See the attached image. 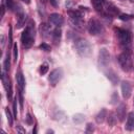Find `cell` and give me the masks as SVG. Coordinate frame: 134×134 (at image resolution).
Segmentation results:
<instances>
[{
  "mask_svg": "<svg viewBox=\"0 0 134 134\" xmlns=\"http://www.w3.org/2000/svg\"><path fill=\"white\" fill-rule=\"evenodd\" d=\"M120 88H121V94L124 96V98H129L130 95H131V92H132V88H131V85L129 82H121V85H120Z\"/></svg>",
  "mask_w": 134,
  "mask_h": 134,
  "instance_id": "obj_9",
  "label": "cell"
},
{
  "mask_svg": "<svg viewBox=\"0 0 134 134\" xmlns=\"http://www.w3.org/2000/svg\"><path fill=\"white\" fill-rule=\"evenodd\" d=\"M116 32H117V37H118V40H119L121 45L126 46V45H129L131 43L132 38H131V34L128 30L122 29V28H118L116 30Z\"/></svg>",
  "mask_w": 134,
  "mask_h": 134,
  "instance_id": "obj_5",
  "label": "cell"
},
{
  "mask_svg": "<svg viewBox=\"0 0 134 134\" xmlns=\"http://www.w3.org/2000/svg\"><path fill=\"white\" fill-rule=\"evenodd\" d=\"M131 18H132V16L131 15H128V14H120L119 15V19L122 20V21H128Z\"/></svg>",
  "mask_w": 134,
  "mask_h": 134,
  "instance_id": "obj_23",
  "label": "cell"
},
{
  "mask_svg": "<svg viewBox=\"0 0 134 134\" xmlns=\"http://www.w3.org/2000/svg\"><path fill=\"white\" fill-rule=\"evenodd\" d=\"M75 48L82 57H87L91 53V45L89 44V42L87 40L79 39L75 42Z\"/></svg>",
  "mask_w": 134,
  "mask_h": 134,
  "instance_id": "obj_2",
  "label": "cell"
},
{
  "mask_svg": "<svg viewBox=\"0 0 134 134\" xmlns=\"http://www.w3.org/2000/svg\"><path fill=\"white\" fill-rule=\"evenodd\" d=\"M24 3H26V4H29L30 3V0H22Z\"/></svg>",
  "mask_w": 134,
  "mask_h": 134,
  "instance_id": "obj_31",
  "label": "cell"
},
{
  "mask_svg": "<svg viewBox=\"0 0 134 134\" xmlns=\"http://www.w3.org/2000/svg\"><path fill=\"white\" fill-rule=\"evenodd\" d=\"M47 70H48V65L47 64H43L41 66V68H40V73L41 74H45L47 72Z\"/></svg>",
  "mask_w": 134,
  "mask_h": 134,
  "instance_id": "obj_27",
  "label": "cell"
},
{
  "mask_svg": "<svg viewBox=\"0 0 134 134\" xmlns=\"http://www.w3.org/2000/svg\"><path fill=\"white\" fill-rule=\"evenodd\" d=\"M50 1V3L53 5V6H57L58 5V0H49Z\"/></svg>",
  "mask_w": 134,
  "mask_h": 134,
  "instance_id": "obj_30",
  "label": "cell"
},
{
  "mask_svg": "<svg viewBox=\"0 0 134 134\" xmlns=\"http://www.w3.org/2000/svg\"><path fill=\"white\" fill-rule=\"evenodd\" d=\"M105 10L109 15H117V14H119L118 8L114 4H112V3H107L106 2V4H105Z\"/></svg>",
  "mask_w": 134,
  "mask_h": 134,
  "instance_id": "obj_12",
  "label": "cell"
},
{
  "mask_svg": "<svg viewBox=\"0 0 134 134\" xmlns=\"http://www.w3.org/2000/svg\"><path fill=\"white\" fill-rule=\"evenodd\" d=\"M93 130H94L93 125H92V124H88V125H87V129H86V131H87V132H92Z\"/></svg>",
  "mask_w": 134,
  "mask_h": 134,
  "instance_id": "obj_29",
  "label": "cell"
},
{
  "mask_svg": "<svg viewBox=\"0 0 134 134\" xmlns=\"http://www.w3.org/2000/svg\"><path fill=\"white\" fill-rule=\"evenodd\" d=\"M39 47H40L42 50H44V51H50V46L47 45L46 43H42V44H40Z\"/></svg>",
  "mask_w": 134,
  "mask_h": 134,
  "instance_id": "obj_26",
  "label": "cell"
},
{
  "mask_svg": "<svg viewBox=\"0 0 134 134\" xmlns=\"http://www.w3.org/2000/svg\"><path fill=\"white\" fill-rule=\"evenodd\" d=\"M106 114H107V111L105 110V109H102L99 112H98V114L96 115V121L98 122V124H100V122H103L104 121V119H105V117H106Z\"/></svg>",
  "mask_w": 134,
  "mask_h": 134,
  "instance_id": "obj_17",
  "label": "cell"
},
{
  "mask_svg": "<svg viewBox=\"0 0 134 134\" xmlns=\"http://www.w3.org/2000/svg\"><path fill=\"white\" fill-rule=\"evenodd\" d=\"M133 104H134V102H133Z\"/></svg>",
  "mask_w": 134,
  "mask_h": 134,
  "instance_id": "obj_34",
  "label": "cell"
},
{
  "mask_svg": "<svg viewBox=\"0 0 134 134\" xmlns=\"http://www.w3.org/2000/svg\"><path fill=\"white\" fill-rule=\"evenodd\" d=\"M88 31L90 35L92 36H96L99 35L104 31V27L102 25V23L96 20V19H90L88 22Z\"/></svg>",
  "mask_w": 134,
  "mask_h": 134,
  "instance_id": "obj_4",
  "label": "cell"
},
{
  "mask_svg": "<svg viewBox=\"0 0 134 134\" xmlns=\"http://www.w3.org/2000/svg\"><path fill=\"white\" fill-rule=\"evenodd\" d=\"M61 37H62V30H61L59 27H57V28L53 30V34H52V40H53V42H54L55 45H58V44L60 43Z\"/></svg>",
  "mask_w": 134,
  "mask_h": 134,
  "instance_id": "obj_14",
  "label": "cell"
},
{
  "mask_svg": "<svg viewBox=\"0 0 134 134\" xmlns=\"http://www.w3.org/2000/svg\"><path fill=\"white\" fill-rule=\"evenodd\" d=\"M16 102H17V97L14 99V104H13V107H14V116H15V118L17 117V107H16Z\"/></svg>",
  "mask_w": 134,
  "mask_h": 134,
  "instance_id": "obj_28",
  "label": "cell"
},
{
  "mask_svg": "<svg viewBox=\"0 0 134 134\" xmlns=\"http://www.w3.org/2000/svg\"><path fill=\"white\" fill-rule=\"evenodd\" d=\"M107 76H108V79H109L113 84H116L117 81H118V77H117V75H116L114 72H109V73H107Z\"/></svg>",
  "mask_w": 134,
  "mask_h": 134,
  "instance_id": "obj_20",
  "label": "cell"
},
{
  "mask_svg": "<svg viewBox=\"0 0 134 134\" xmlns=\"http://www.w3.org/2000/svg\"><path fill=\"white\" fill-rule=\"evenodd\" d=\"M120 1H124V0H120Z\"/></svg>",
  "mask_w": 134,
  "mask_h": 134,
  "instance_id": "obj_33",
  "label": "cell"
},
{
  "mask_svg": "<svg viewBox=\"0 0 134 134\" xmlns=\"http://www.w3.org/2000/svg\"><path fill=\"white\" fill-rule=\"evenodd\" d=\"M13 53H14V61L16 62L18 60V47L16 44H14L13 46Z\"/></svg>",
  "mask_w": 134,
  "mask_h": 134,
  "instance_id": "obj_24",
  "label": "cell"
},
{
  "mask_svg": "<svg viewBox=\"0 0 134 134\" xmlns=\"http://www.w3.org/2000/svg\"><path fill=\"white\" fill-rule=\"evenodd\" d=\"M40 1H41V2H43V3H45V2H46V0H40Z\"/></svg>",
  "mask_w": 134,
  "mask_h": 134,
  "instance_id": "obj_32",
  "label": "cell"
},
{
  "mask_svg": "<svg viewBox=\"0 0 134 134\" xmlns=\"http://www.w3.org/2000/svg\"><path fill=\"white\" fill-rule=\"evenodd\" d=\"M34 41H35V22L30 21L21 35V42L23 47L29 48L34 44Z\"/></svg>",
  "mask_w": 134,
  "mask_h": 134,
  "instance_id": "obj_1",
  "label": "cell"
},
{
  "mask_svg": "<svg viewBox=\"0 0 134 134\" xmlns=\"http://www.w3.org/2000/svg\"><path fill=\"white\" fill-rule=\"evenodd\" d=\"M4 70L5 71L9 70V57H8V54L6 55V58L4 60Z\"/></svg>",
  "mask_w": 134,
  "mask_h": 134,
  "instance_id": "obj_25",
  "label": "cell"
},
{
  "mask_svg": "<svg viewBox=\"0 0 134 134\" xmlns=\"http://www.w3.org/2000/svg\"><path fill=\"white\" fill-rule=\"evenodd\" d=\"M110 61V54L106 48H102L98 52V63L102 66H107Z\"/></svg>",
  "mask_w": 134,
  "mask_h": 134,
  "instance_id": "obj_7",
  "label": "cell"
},
{
  "mask_svg": "<svg viewBox=\"0 0 134 134\" xmlns=\"http://www.w3.org/2000/svg\"><path fill=\"white\" fill-rule=\"evenodd\" d=\"M49 22L52 24V25H54V26H57V27H60L62 24H63V22H64V19H63V17L60 15V14H51L50 16H49Z\"/></svg>",
  "mask_w": 134,
  "mask_h": 134,
  "instance_id": "obj_8",
  "label": "cell"
},
{
  "mask_svg": "<svg viewBox=\"0 0 134 134\" xmlns=\"http://www.w3.org/2000/svg\"><path fill=\"white\" fill-rule=\"evenodd\" d=\"M39 29H40L41 35H42V34H43V35H46V34L49 32V30H50V26H49L48 24H46V23H41Z\"/></svg>",
  "mask_w": 134,
  "mask_h": 134,
  "instance_id": "obj_18",
  "label": "cell"
},
{
  "mask_svg": "<svg viewBox=\"0 0 134 134\" xmlns=\"http://www.w3.org/2000/svg\"><path fill=\"white\" fill-rule=\"evenodd\" d=\"M117 121V116H115L114 113H110L108 116V124L109 126H114Z\"/></svg>",
  "mask_w": 134,
  "mask_h": 134,
  "instance_id": "obj_19",
  "label": "cell"
},
{
  "mask_svg": "<svg viewBox=\"0 0 134 134\" xmlns=\"http://www.w3.org/2000/svg\"><path fill=\"white\" fill-rule=\"evenodd\" d=\"M16 80H17V84L19 86V89L22 92L23 89H24V87H25V80H24V76H23L22 72L19 71V72L16 73Z\"/></svg>",
  "mask_w": 134,
  "mask_h": 134,
  "instance_id": "obj_13",
  "label": "cell"
},
{
  "mask_svg": "<svg viewBox=\"0 0 134 134\" xmlns=\"http://www.w3.org/2000/svg\"><path fill=\"white\" fill-rule=\"evenodd\" d=\"M126 129L128 131L134 130V112H130L127 117V122H126Z\"/></svg>",
  "mask_w": 134,
  "mask_h": 134,
  "instance_id": "obj_10",
  "label": "cell"
},
{
  "mask_svg": "<svg viewBox=\"0 0 134 134\" xmlns=\"http://www.w3.org/2000/svg\"><path fill=\"white\" fill-rule=\"evenodd\" d=\"M62 75H63V71L61 68H57L54 70H52L50 72V75H49V83L51 86H55L60 80L62 79Z\"/></svg>",
  "mask_w": 134,
  "mask_h": 134,
  "instance_id": "obj_6",
  "label": "cell"
},
{
  "mask_svg": "<svg viewBox=\"0 0 134 134\" xmlns=\"http://www.w3.org/2000/svg\"><path fill=\"white\" fill-rule=\"evenodd\" d=\"M125 111H126V107L125 105H120L117 109V117L119 120H124L125 118Z\"/></svg>",
  "mask_w": 134,
  "mask_h": 134,
  "instance_id": "obj_16",
  "label": "cell"
},
{
  "mask_svg": "<svg viewBox=\"0 0 134 134\" xmlns=\"http://www.w3.org/2000/svg\"><path fill=\"white\" fill-rule=\"evenodd\" d=\"M92 4H93V7L95 8V10L100 12V13H103L105 10V4H106L105 0H92Z\"/></svg>",
  "mask_w": 134,
  "mask_h": 134,
  "instance_id": "obj_11",
  "label": "cell"
},
{
  "mask_svg": "<svg viewBox=\"0 0 134 134\" xmlns=\"http://www.w3.org/2000/svg\"><path fill=\"white\" fill-rule=\"evenodd\" d=\"M84 119H85V116H84L83 114H75V115L73 116V121H74V122H77V124L84 121Z\"/></svg>",
  "mask_w": 134,
  "mask_h": 134,
  "instance_id": "obj_21",
  "label": "cell"
},
{
  "mask_svg": "<svg viewBox=\"0 0 134 134\" xmlns=\"http://www.w3.org/2000/svg\"><path fill=\"white\" fill-rule=\"evenodd\" d=\"M5 114H6V117H7V121L9 124V126L13 125V116L10 114V111L8 110V108H5Z\"/></svg>",
  "mask_w": 134,
  "mask_h": 134,
  "instance_id": "obj_22",
  "label": "cell"
},
{
  "mask_svg": "<svg viewBox=\"0 0 134 134\" xmlns=\"http://www.w3.org/2000/svg\"><path fill=\"white\" fill-rule=\"evenodd\" d=\"M26 19H27V16H26L24 13H20V14H19V17H18V21H17V27L20 28V27H22L23 25H25Z\"/></svg>",
  "mask_w": 134,
  "mask_h": 134,
  "instance_id": "obj_15",
  "label": "cell"
},
{
  "mask_svg": "<svg viewBox=\"0 0 134 134\" xmlns=\"http://www.w3.org/2000/svg\"><path fill=\"white\" fill-rule=\"evenodd\" d=\"M117 59H118V63H119L120 67L124 70H126V71L131 70V68H132V59H131L130 52L124 51L118 55Z\"/></svg>",
  "mask_w": 134,
  "mask_h": 134,
  "instance_id": "obj_3",
  "label": "cell"
}]
</instances>
